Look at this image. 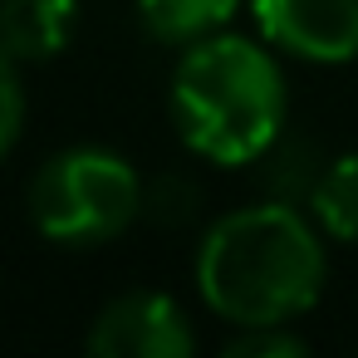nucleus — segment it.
<instances>
[{"mask_svg": "<svg viewBox=\"0 0 358 358\" xmlns=\"http://www.w3.org/2000/svg\"><path fill=\"white\" fill-rule=\"evenodd\" d=\"M329 260L294 201H260L221 216L196 250V289L236 329L289 324L324 294Z\"/></svg>", "mask_w": 358, "mask_h": 358, "instance_id": "1", "label": "nucleus"}, {"mask_svg": "<svg viewBox=\"0 0 358 358\" xmlns=\"http://www.w3.org/2000/svg\"><path fill=\"white\" fill-rule=\"evenodd\" d=\"M167 103L182 143L196 157L216 167H245L260 162L285 133L289 94L275 55H265L255 40L216 30L187 45L172 69Z\"/></svg>", "mask_w": 358, "mask_h": 358, "instance_id": "2", "label": "nucleus"}, {"mask_svg": "<svg viewBox=\"0 0 358 358\" xmlns=\"http://www.w3.org/2000/svg\"><path fill=\"white\" fill-rule=\"evenodd\" d=\"M143 177L108 148H64L30 182V221L45 241L89 250L118 241L143 216Z\"/></svg>", "mask_w": 358, "mask_h": 358, "instance_id": "3", "label": "nucleus"}, {"mask_svg": "<svg viewBox=\"0 0 358 358\" xmlns=\"http://www.w3.org/2000/svg\"><path fill=\"white\" fill-rule=\"evenodd\" d=\"M196 348L187 314L177 299L157 289H128L99 309L89 324V353L94 358H187Z\"/></svg>", "mask_w": 358, "mask_h": 358, "instance_id": "4", "label": "nucleus"}, {"mask_svg": "<svg viewBox=\"0 0 358 358\" xmlns=\"http://www.w3.org/2000/svg\"><path fill=\"white\" fill-rule=\"evenodd\" d=\"M250 15L285 55L309 64L358 59V0H250Z\"/></svg>", "mask_w": 358, "mask_h": 358, "instance_id": "5", "label": "nucleus"}, {"mask_svg": "<svg viewBox=\"0 0 358 358\" xmlns=\"http://www.w3.org/2000/svg\"><path fill=\"white\" fill-rule=\"evenodd\" d=\"M79 0H0V45L20 64H45L74 45Z\"/></svg>", "mask_w": 358, "mask_h": 358, "instance_id": "6", "label": "nucleus"}, {"mask_svg": "<svg viewBox=\"0 0 358 358\" xmlns=\"http://www.w3.org/2000/svg\"><path fill=\"white\" fill-rule=\"evenodd\" d=\"M138 20L167 40V45H196L216 30H226V20L236 15L241 0H133Z\"/></svg>", "mask_w": 358, "mask_h": 358, "instance_id": "7", "label": "nucleus"}, {"mask_svg": "<svg viewBox=\"0 0 358 358\" xmlns=\"http://www.w3.org/2000/svg\"><path fill=\"white\" fill-rule=\"evenodd\" d=\"M309 206H314V221L334 241L358 245V152H343L319 172Z\"/></svg>", "mask_w": 358, "mask_h": 358, "instance_id": "8", "label": "nucleus"}, {"mask_svg": "<svg viewBox=\"0 0 358 358\" xmlns=\"http://www.w3.org/2000/svg\"><path fill=\"white\" fill-rule=\"evenodd\" d=\"M265 167V187L275 192V201H299V196H314V182H319V172L324 167H314V152L309 148H299V143H280L275 138V148L260 157Z\"/></svg>", "mask_w": 358, "mask_h": 358, "instance_id": "9", "label": "nucleus"}, {"mask_svg": "<svg viewBox=\"0 0 358 358\" xmlns=\"http://www.w3.org/2000/svg\"><path fill=\"white\" fill-rule=\"evenodd\" d=\"M201 211V187L182 172H162L148 182V196H143V216H152L157 226H187L196 221Z\"/></svg>", "mask_w": 358, "mask_h": 358, "instance_id": "10", "label": "nucleus"}, {"mask_svg": "<svg viewBox=\"0 0 358 358\" xmlns=\"http://www.w3.org/2000/svg\"><path fill=\"white\" fill-rule=\"evenodd\" d=\"M221 353H226V358H304L309 343H304L299 334H289L285 324H250V329H241Z\"/></svg>", "mask_w": 358, "mask_h": 358, "instance_id": "11", "label": "nucleus"}, {"mask_svg": "<svg viewBox=\"0 0 358 358\" xmlns=\"http://www.w3.org/2000/svg\"><path fill=\"white\" fill-rule=\"evenodd\" d=\"M15 55L0 45V162L10 157V148L20 143V123H25V89L15 74Z\"/></svg>", "mask_w": 358, "mask_h": 358, "instance_id": "12", "label": "nucleus"}]
</instances>
